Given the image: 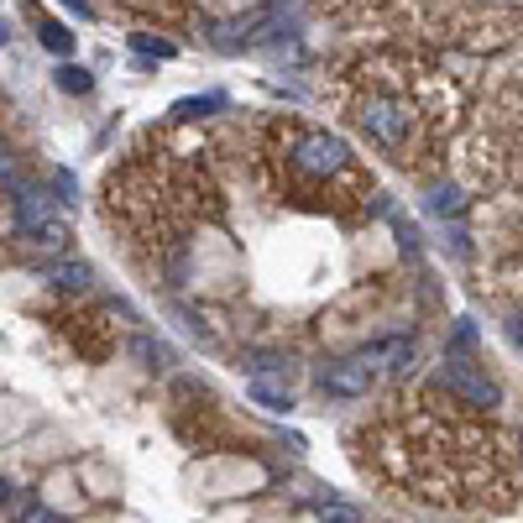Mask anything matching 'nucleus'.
<instances>
[{
    "mask_svg": "<svg viewBox=\"0 0 523 523\" xmlns=\"http://www.w3.org/2000/svg\"><path fill=\"white\" fill-rule=\"evenodd\" d=\"M361 461L382 482L424 497L435 508L487 513L518 497V461L492 414L456 403L445 388L393 393L361 435Z\"/></svg>",
    "mask_w": 523,
    "mask_h": 523,
    "instance_id": "obj_1",
    "label": "nucleus"
},
{
    "mask_svg": "<svg viewBox=\"0 0 523 523\" xmlns=\"http://www.w3.org/2000/svg\"><path fill=\"white\" fill-rule=\"evenodd\" d=\"M335 105L367 142L408 173L440 168L461 116V89L435 53L414 42H382L351 58L335 79Z\"/></svg>",
    "mask_w": 523,
    "mask_h": 523,
    "instance_id": "obj_2",
    "label": "nucleus"
},
{
    "mask_svg": "<svg viewBox=\"0 0 523 523\" xmlns=\"http://www.w3.org/2000/svg\"><path fill=\"white\" fill-rule=\"evenodd\" d=\"M105 215L121 225L152 272L184 278L189 231L220 220V189L210 173L178 152H136L126 168L105 178Z\"/></svg>",
    "mask_w": 523,
    "mask_h": 523,
    "instance_id": "obj_3",
    "label": "nucleus"
},
{
    "mask_svg": "<svg viewBox=\"0 0 523 523\" xmlns=\"http://www.w3.org/2000/svg\"><path fill=\"white\" fill-rule=\"evenodd\" d=\"M257 163L267 173V184L283 199L314 204V210L351 215V210H361V199L372 194V173L356 163L346 136H335L325 126H309L299 116L267 121Z\"/></svg>",
    "mask_w": 523,
    "mask_h": 523,
    "instance_id": "obj_4",
    "label": "nucleus"
},
{
    "mask_svg": "<svg viewBox=\"0 0 523 523\" xmlns=\"http://www.w3.org/2000/svg\"><path fill=\"white\" fill-rule=\"evenodd\" d=\"M424 27L456 48H503L523 27V0H429Z\"/></svg>",
    "mask_w": 523,
    "mask_h": 523,
    "instance_id": "obj_5",
    "label": "nucleus"
},
{
    "mask_svg": "<svg viewBox=\"0 0 523 523\" xmlns=\"http://www.w3.org/2000/svg\"><path fill=\"white\" fill-rule=\"evenodd\" d=\"M445 393L476 414H497V403H503V388L476 356H445Z\"/></svg>",
    "mask_w": 523,
    "mask_h": 523,
    "instance_id": "obj_6",
    "label": "nucleus"
},
{
    "mask_svg": "<svg viewBox=\"0 0 523 523\" xmlns=\"http://www.w3.org/2000/svg\"><path fill=\"white\" fill-rule=\"evenodd\" d=\"M68 225L63 220H37V225H21V252H27L32 262H63L68 252Z\"/></svg>",
    "mask_w": 523,
    "mask_h": 523,
    "instance_id": "obj_7",
    "label": "nucleus"
},
{
    "mask_svg": "<svg viewBox=\"0 0 523 523\" xmlns=\"http://www.w3.org/2000/svg\"><path fill=\"white\" fill-rule=\"evenodd\" d=\"M367 388H372L367 356H361V361H330V367H320V393H330V398H367Z\"/></svg>",
    "mask_w": 523,
    "mask_h": 523,
    "instance_id": "obj_8",
    "label": "nucleus"
},
{
    "mask_svg": "<svg viewBox=\"0 0 523 523\" xmlns=\"http://www.w3.org/2000/svg\"><path fill=\"white\" fill-rule=\"evenodd\" d=\"M48 278H53V288H63V293H84V288H89V267H84V262H48Z\"/></svg>",
    "mask_w": 523,
    "mask_h": 523,
    "instance_id": "obj_9",
    "label": "nucleus"
},
{
    "mask_svg": "<svg viewBox=\"0 0 523 523\" xmlns=\"http://www.w3.org/2000/svg\"><path fill=\"white\" fill-rule=\"evenodd\" d=\"M37 32H42V48H53V53H74V32L58 27V21L37 16Z\"/></svg>",
    "mask_w": 523,
    "mask_h": 523,
    "instance_id": "obj_10",
    "label": "nucleus"
},
{
    "mask_svg": "<svg viewBox=\"0 0 523 523\" xmlns=\"http://www.w3.org/2000/svg\"><path fill=\"white\" fill-rule=\"evenodd\" d=\"M89 84H95V79H89L79 63H63L58 68V89H68V95H89Z\"/></svg>",
    "mask_w": 523,
    "mask_h": 523,
    "instance_id": "obj_11",
    "label": "nucleus"
},
{
    "mask_svg": "<svg viewBox=\"0 0 523 523\" xmlns=\"http://www.w3.org/2000/svg\"><path fill=\"white\" fill-rule=\"evenodd\" d=\"M131 48H136V53H147V58H173V53H178L168 37H147V32H136V37H131Z\"/></svg>",
    "mask_w": 523,
    "mask_h": 523,
    "instance_id": "obj_12",
    "label": "nucleus"
},
{
    "mask_svg": "<svg viewBox=\"0 0 523 523\" xmlns=\"http://www.w3.org/2000/svg\"><path fill=\"white\" fill-rule=\"evenodd\" d=\"M204 110H225V95H204V100H178L173 105V116H204Z\"/></svg>",
    "mask_w": 523,
    "mask_h": 523,
    "instance_id": "obj_13",
    "label": "nucleus"
},
{
    "mask_svg": "<svg viewBox=\"0 0 523 523\" xmlns=\"http://www.w3.org/2000/svg\"><path fill=\"white\" fill-rule=\"evenodd\" d=\"M252 398H257V403H267V408H283V414L293 408V398H288L283 388H272V382H252Z\"/></svg>",
    "mask_w": 523,
    "mask_h": 523,
    "instance_id": "obj_14",
    "label": "nucleus"
},
{
    "mask_svg": "<svg viewBox=\"0 0 523 523\" xmlns=\"http://www.w3.org/2000/svg\"><path fill=\"white\" fill-rule=\"evenodd\" d=\"M0 189H21V163L0 147Z\"/></svg>",
    "mask_w": 523,
    "mask_h": 523,
    "instance_id": "obj_15",
    "label": "nucleus"
},
{
    "mask_svg": "<svg viewBox=\"0 0 523 523\" xmlns=\"http://www.w3.org/2000/svg\"><path fill=\"white\" fill-rule=\"evenodd\" d=\"M53 189L58 199H74V173H53Z\"/></svg>",
    "mask_w": 523,
    "mask_h": 523,
    "instance_id": "obj_16",
    "label": "nucleus"
},
{
    "mask_svg": "<svg viewBox=\"0 0 523 523\" xmlns=\"http://www.w3.org/2000/svg\"><path fill=\"white\" fill-rule=\"evenodd\" d=\"M21 523H58V518H53L48 508H37V503H32L27 513H21Z\"/></svg>",
    "mask_w": 523,
    "mask_h": 523,
    "instance_id": "obj_17",
    "label": "nucleus"
},
{
    "mask_svg": "<svg viewBox=\"0 0 523 523\" xmlns=\"http://www.w3.org/2000/svg\"><path fill=\"white\" fill-rule=\"evenodd\" d=\"M63 6H74L79 16H89V6H84V0H63Z\"/></svg>",
    "mask_w": 523,
    "mask_h": 523,
    "instance_id": "obj_18",
    "label": "nucleus"
},
{
    "mask_svg": "<svg viewBox=\"0 0 523 523\" xmlns=\"http://www.w3.org/2000/svg\"><path fill=\"white\" fill-rule=\"evenodd\" d=\"M513 335H518V346H523V320H518V325H513Z\"/></svg>",
    "mask_w": 523,
    "mask_h": 523,
    "instance_id": "obj_19",
    "label": "nucleus"
},
{
    "mask_svg": "<svg viewBox=\"0 0 523 523\" xmlns=\"http://www.w3.org/2000/svg\"><path fill=\"white\" fill-rule=\"evenodd\" d=\"M351 6H377V0H351Z\"/></svg>",
    "mask_w": 523,
    "mask_h": 523,
    "instance_id": "obj_20",
    "label": "nucleus"
}]
</instances>
